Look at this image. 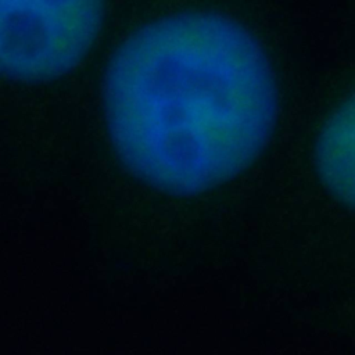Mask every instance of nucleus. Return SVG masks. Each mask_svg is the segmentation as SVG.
Segmentation results:
<instances>
[{
    "mask_svg": "<svg viewBox=\"0 0 355 355\" xmlns=\"http://www.w3.org/2000/svg\"><path fill=\"white\" fill-rule=\"evenodd\" d=\"M312 161L322 187L355 214V90L322 123Z\"/></svg>",
    "mask_w": 355,
    "mask_h": 355,
    "instance_id": "obj_3",
    "label": "nucleus"
},
{
    "mask_svg": "<svg viewBox=\"0 0 355 355\" xmlns=\"http://www.w3.org/2000/svg\"><path fill=\"white\" fill-rule=\"evenodd\" d=\"M103 105L123 166L190 197L226 184L266 150L280 114L273 67L237 21L212 11L155 18L107 62Z\"/></svg>",
    "mask_w": 355,
    "mask_h": 355,
    "instance_id": "obj_1",
    "label": "nucleus"
},
{
    "mask_svg": "<svg viewBox=\"0 0 355 355\" xmlns=\"http://www.w3.org/2000/svg\"><path fill=\"white\" fill-rule=\"evenodd\" d=\"M105 0H0V76L24 83L76 68L103 26Z\"/></svg>",
    "mask_w": 355,
    "mask_h": 355,
    "instance_id": "obj_2",
    "label": "nucleus"
}]
</instances>
